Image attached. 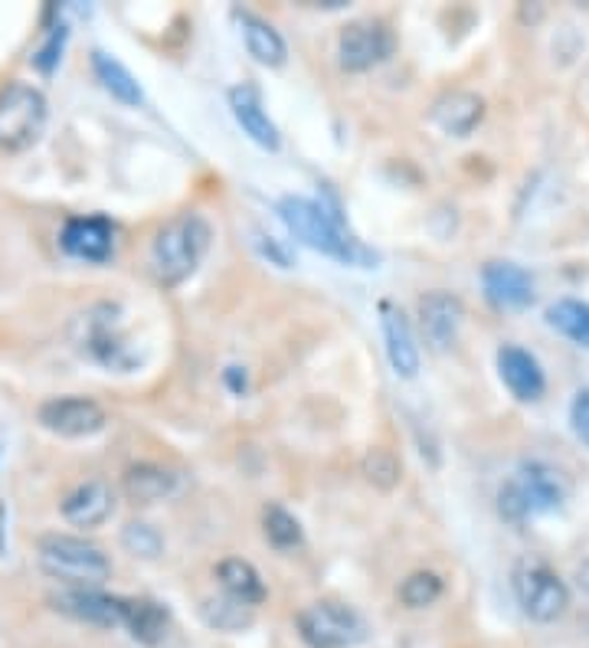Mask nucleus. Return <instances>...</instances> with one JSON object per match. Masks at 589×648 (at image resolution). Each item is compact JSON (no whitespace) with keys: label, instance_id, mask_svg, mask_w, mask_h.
Instances as JSON below:
<instances>
[{"label":"nucleus","instance_id":"1","mask_svg":"<svg viewBox=\"0 0 589 648\" xmlns=\"http://www.w3.org/2000/svg\"><path fill=\"white\" fill-rule=\"evenodd\" d=\"M210 239H214V229L200 214H177L174 219H167L154 233L151 253H147V269L154 282L164 288L187 282L204 263Z\"/></svg>","mask_w":589,"mask_h":648},{"label":"nucleus","instance_id":"2","mask_svg":"<svg viewBox=\"0 0 589 648\" xmlns=\"http://www.w3.org/2000/svg\"><path fill=\"white\" fill-rule=\"evenodd\" d=\"M279 216L282 223L289 226L294 239H301L308 249L321 253V256H331L338 263H348V266H376L380 256L368 249L361 239H354L338 216H331L318 200H308V197H282L279 200Z\"/></svg>","mask_w":589,"mask_h":648},{"label":"nucleus","instance_id":"3","mask_svg":"<svg viewBox=\"0 0 589 648\" xmlns=\"http://www.w3.org/2000/svg\"><path fill=\"white\" fill-rule=\"evenodd\" d=\"M567 502V482L564 475L547 465V462H520L515 475L502 485L498 492V511L512 521V524H524L530 517L550 514L560 504Z\"/></svg>","mask_w":589,"mask_h":648},{"label":"nucleus","instance_id":"4","mask_svg":"<svg viewBox=\"0 0 589 648\" xmlns=\"http://www.w3.org/2000/svg\"><path fill=\"white\" fill-rule=\"evenodd\" d=\"M37 557L43 574L66 583V586H102L112 576V564L102 554V547L89 544L85 537L70 534H46L37 541Z\"/></svg>","mask_w":589,"mask_h":648},{"label":"nucleus","instance_id":"5","mask_svg":"<svg viewBox=\"0 0 589 648\" xmlns=\"http://www.w3.org/2000/svg\"><path fill=\"white\" fill-rule=\"evenodd\" d=\"M50 119L46 95L30 82H10L0 89V151L17 154L40 142Z\"/></svg>","mask_w":589,"mask_h":648},{"label":"nucleus","instance_id":"6","mask_svg":"<svg viewBox=\"0 0 589 648\" xmlns=\"http://www.w3.org/2000/svg\"><path fill=\"white\" fill-rule=\"evenodd\" d=\"M512 586H515V599L520 606V613L530 619V623H557L567 609H570V589L560 576L554 574L547 564L540 560H524L517 564L515 576H512Z\"/></svg>","mask_w":589,"mask_h":648},{"label":"nucleus","instance_id":"7","mask_svg":"<svg viewBox=\"0 0 589 648\" xmlns=\"http://www.w3.org/2000/svg\"><path fill=\"white\" fill-rule=\"evenodd\" d=\"M298 636L311 648H354L364 642L368 626L364 619L341 603H311L294 619Z\"/></svg>","mask_w":589,"mask_h":648},{"label":"nucleus","instance_id":"8","mask_svg":"<svg viewBox=\"0 0 589 648\" xmlns=\"http://www.w3.org/2000/svg\"><path fill=\"white\" fill-rule=\"evenodd\" d=\"M393 56V33L380 20H354L338 37V63L344 72H368Z\"/></svg>","mask_w":589,"mask_h":648},{"label":"nucleus","instance_id":"9","mask_svg":"<svg viewBox=\"0 0 589 648\" xmlns=\"http://www.w3.org/2000/svg\"><path fill=\"white\" fill-rule=\"evenodd\" d=\"M40 426L63 439H85L105 430V410L89 397H53L37 410Z\"/></svg>","mask_w":589,"mask_h":648},{"label":"nucleus","instance_id":"10","mask_svg":"<svg viewBox=\"0 0 589 648\" xmlns=\"http://www.w3.org/2000/svg\"><path fill=\"white\" fill-rule=\"evenodd\" d=\"M79 348H82L92 360H99V363H105V367H115V370H125V367L135 363L132 354H128V344H125L122 331L115 328V311H112V305H99V308H92L89 315H82V338H79Z\"/></svg>","mask_w":589,"mask_h":648},{"label":"nucleus","instance_id":"11","mask_svg":"<svg viewBox=\"0 0 589 648\" xmlns=\"http://www.w3.org/2000/svg\"><path fill=\"white\" fill-rule=\"evenodd\" d=\"M50 603L60 613L73 616L79 623H89V626H102V629L125 626V599L122 596H105V593L89 589V586H66Z\"/></svg>","mask_w":589,"mask_h":648},{"label":"nucleus","instance_id":"12","mask_svg":"<svg viewBox=\"0 0 589 648\" xmlns=\"http://www.w3.org/2000/svg\"><path fill=\"white\" fill-rule=\"evenodd\" d=\"M60 246L82 263H105L115 253V226L105 216H73L60 233Z\"/></svg>","mask_w":589,"mask_h":648},{"label":"nucleus","instance_id":"13","mask_svg":"<svg viewBox=\"0 0 589 648\" xmlns=\"http://www.w3.org/2000/svg\"><path fill=\"white\" fill-rule=\"evenodd\" d=\"M482 286L492 305L505 308V311H520L534 301V279L524 266L495 259L482 269Z\"/></svg>","mask_w":589,"mask_h":648},{"label":"nucleus","instance_id":"14","mask_svg":"<svg viewBox=\"0 0 589 648\" xmlns=\"http://www.w3.org/2000/svg\"><path fill=\"white\" fill-rule=\"evenodd\" d=\"M498 373L505 387L512 390V397L520 403H537L547 393V377H544L540 360L517 344L498 348Z\"/></svg>","mask_w":589,"mask_h":648},{"label":"nucleus","instance_id":"15","mask_svg":"<svg viewBox=\"0 0 589 648\" xmlns=\"http://www.w3.org/2000/svg\"><path fill=\"white\" fill-rule=\"evenodd\" d=\"M115 511V495L102 479H85L75 488L66 492V498L60 502V514L73 524V527H102Z\"/></svg>","mask_w":589,"mask_h":648},{"label":"nucleus","instance_id":"16","mask_svg":"<svg viewBox=\"0 0 589 648\" xmlns=\"http://www.w3.org/2000/svg\"><path fill=\"white\" fill-rule=\"evenodd\" d=\"M485 119V99L468 89H452L433 105V125L448 138H468Z\"/></svg>","mask_w":589,"mask_h":648},{"label":"nucleus","instance_id":"17","mask_svg":"<svg viewBox=\"0 0 589 648\" xmlns=\"http://www.w3.org/2000/svg\"><path fill=\"white\" fill-rule=\"evenodd\" d=\"M229 109H232V119L239 122V128L249 135V142H256L266 151L282 147V135H279L276 122L266 115L262 99L252 85H232L229 89Z\"/></svg>","mask_w":589,"mask_h":648},{"label":"nucleus","instance_id":"18","mask_svg":"<svg viewBox=\"0 0 589 648\" xmlns=\"http://www.w3.org/2000/svg\"><path fill=\"white\" fill-rule=\"evenodd\" d=\"M380 325H383V341H386V358L390 367L413 380L420 373V348H416V338H413V328L406 321V315L400 308H393L390 301L380 305Z\"/></svg>","mask_w":589,"mask_h":648},{"label":"nucleus","instance_id":"19","mask_svg":"<svg viewBox=\"0 0 589 648\" xmlns=\"http://www.w3.org/2000/svg\"><path fill=\"white\" fill-rule=\"evenodd\" d=\"M420 321H423V331H426L430 344L436 351H445L458 338V328L465 321V308L448 291H430V295L420 298Z\"/></svg>","mask_w":589,"mask_h":648},{"label":"nucleus","instance_id":"20","mask_svg":"<svg viewBox=\"0 0 589 648\" xmlns=\"http://www.w3.org/2000/svg\"><path fill=\"white\" fill-rule=\"evenodd\" d=\"M232 20L239 23L242 43H246V50H249V56H252L256 63H262V66H269V70L286 66L289 47H286L282 33H279L269 20H262V17H256V13H249V10H232Z\"/></svg>","mask_w":589,"mask_h":648},{"label":"nucleus","instance_id":"21","mask_svg":"<svg viewBox=\"0 0 589 648\" xmlns=\"http://www.w3.org/2000/svg\"><path fill=\"white\" fill-rule=\"evenodd\" d=\"M122 488L125 495L135 504H154L170 498L177 492V475L164 465H154V462H138V465H128L125 475H122Z\"/></svg>","mask_w":589,"mask_h":648},{"label":"nucleus","instance_id":"22","mask_svg":"<svg viewBox=\"0 0 589 648\" xmlns=\"http://www.w3.org/2000/svg\"><path fill=\"white\" fill-rule=\"evenodd\" d=\"M217 579H220L223 593H229V596H236L249 606H259L266 599V583L249 560H239V557L223 560L217 567Z\"/></svg>","mask_w":589,"mask_h":648},{"label":"nucleus","instance_id":"23","mask_svg":"<svg viewBox=\"0 0 589 648\" xmlns=\"http://www.w3.org/2000/svg\"><path fill=\"white\" fill-rule=\"evenodd\" d=\"M125 629L142 646H157L167 632V609L154 599H125Z\"/></svg>","mask_w":589,"mask_h":648},{"label":"nucleus","instance_id":"24","mask_svg":"<svg viewBox=\"0 0 589 648\" xmlns=\"http://www.w3.org/2000/svg\"><path fill=\"white\" fill-rule=\"evenodd\" d=\"M92 70L99 75V82L105 85V92H112V99H118V102H125V105H142V102H145V92H142L138 79L125 70L115 56L95 50V53H92Z\"/></svg>","mask_w":589,"mask_h":648},{"label":"nucleus","instance_id":"25","mask_svg":"<svg viewBox=\"0 0 589 648\" xmlns=\"http://www.w3.org/2000/svg\"><path fill=\"white\" fill-rule=\"evenodd\" d=\"M547 325L557 328L564 338L589 351V301L580 298H560L547 308Z\"/></svg>","mask_w":589,"mask_h":648},{"label":"nucleus","instance_id":"26","mask_svg":"<svg viewBox=\"0 0 589 648\" xmlns=\"http://www.w3.org/2000/svg\"><path fill=\"white\" fill-rule=\"evenodd\" d=\"M200 613H204L207 626H214V629H220V632H242L246 626H252L256 606H249V603H242V599L223 593L217 599H204Z\"/></svg>","mask_w":589,"mask_h":648},{"label":"nucleus","instance_id":"27","mask_svg":"<svg viewBox=\"0 0 589 648\" xmlns=\"http://www.w3.org/2000/svg\"><path fill=\"white\" fill-rule=\"evenodd\" d=\"M262 531H266V541L279 551H292L301 544V524L282 504H266L262 507Z\"/></svg>","mask_w":589,"mask_h":648},{"label":"nucleus","instance_id":"28","mask_svg":"<svg viewBox=\"0 0 589 648\" xmlns=\"http://www.w3.org/2000/svg\"><path fill=\"white\" fill-rule=\"evenodd\" d=\"M396 596L406 609H426L442 596V579L430 570H416L400 583Z\"/></svg>","mask_w":589,"mask_h":648},{"label":"nucleus","instance_id":"29","mask_svg":"<svg viewBox=\"0 0 589 648\" xmlns=\"http://www.w3.org/2000/svg\"><path fill=\"white\" fill-rule=\"evenodd\" d=\"M364 475H368V482L373 488L390 492L400 482V462H396V455L390 449L376 445V449H370L368 455H364Z\"/></svg>","mask_w":589,"mask_h":648},{"label":"nucleus","instance_id":"30","mask_svg":"<svg viewBox=\"0 0 589 648\" xmlns=\"http://www.w3.org/2000/svg\"><path fill=\"white\" fill-rule=\"evenodd\" d=\"M122 544H125V551L128 554H135V557H145V560H154L161 551H164V537L145 524V521H132V524H125V531H122Z\"/></svg>","mask_w":589,"mask_h":648},{"label":"nucleus","instance_id":"31","mask_svg":"<svg viewBox=\"0 0 589 648\" xmlns=\"http://www.w3.org/2000/svg\"><path fill=\"white\" fill-rule=\"evenodd\" d=\"M66 40H70V27H66V23H56V27L50 30V37H46V43L33 53V66L43 72V75H50V72L60 66V60H63Z\"/></svg>","mask_w":589,"mask_h":648},{"label":"nucleus","instance_id":"32","mask_svg":"<svg viewBox=\"0 0 589 648\" xmlns=\"http://www.w3.org/2000/svg\"><path fill=\"white\" fill-rule=\"evenodd\" d=\"M570 426L577 432V439L589 445V387L587 390H580V393L574 397V403H570Z\"/></svg>","mask_w":589,"mask_h":648},{"label":"nucleus","instance_id":"33","mask_svg":"<svg viewBox=\"0 0 589 648\" xmlns=\"http://www.w3.org/2000/svg\"><path fill=\"white\" fill-rule=\"evenodd\" d=\"M580 586H583V589L589 593V564H583V567H580Z\"/></svg>","mask_w":589,"mask_h":648},{"label":"nucleus","instance_id":"34","mask_svg":"<svg viewBox=\"0 0 589 648\" xmlns=\"http://www.w3.org/2000/svg\"><path fill=\"white\" fill-rule=\"evenodd\" d=\"M0 551H7V541H3V504H0Z\"/></svg>","mask_w":589,"mask_h":648}]
</instances>
